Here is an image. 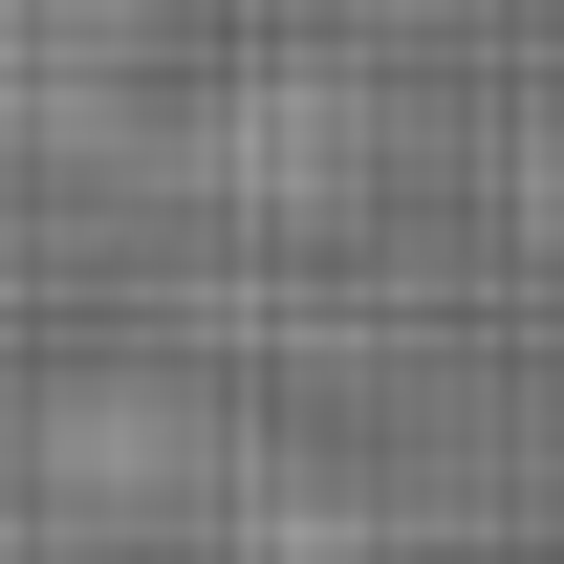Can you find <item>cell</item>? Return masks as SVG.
I'll use <instances>...</instances> for the list:
<instances>
[{"mask_svg":"<svg viewBox=\"0 0 564 564\" xmlns=\"http://www.w3.org/2000/svg\"><path fill=\"white\" fill-rule=\"evenodd\" d=\"M152 44H174V0H0V152L109 174L152 131Z\"/></svg>","mask_w":564,"mask_h":564,"instance_id":"7a4b0ae2","label":"cell"},{"mask_svg":"<svg viewBox=\"0 0 564 564\" xmlns=\"http://www.w3.org/2000/svg\"><path fill=\"white\" fill-rule=\"evenodd\" d=\"M131 152L174 196H217V217H326L369 174V87L348 66H239V87H196V109H152Z\"/></svg>","mask_w":564,"mask_h":564,"instance_id":"6da1fadb","label":"cell"},{"mask_svg":"<svg viewBox=\"0 0 564 564\" xmlns=\"http://www.w3.org/2000/svg\"><path fill=\"white\" fill-rule=\"evenodd\" d=\"M44 478H66V521H109V499H196V413L109 391V413H66V434H44Z\"/></svg>","mask_w":564,"mask_h":564,"instance_id":"3957f363","label":"cell"},{"mask_svg":"<svg viewBox=\"0 0 564 564\" xmlns=\"http://www.w3.org/2000/svg\"><path fill=\"white\" fill-rule=\"evenodd\" d=\"M196 564H369V521H348V499H261V521L196 543Z\"/></svg>","mask_w":564,"mask_h":564,"instance_id":"277c9868","label":"cell"}]
</instances>
